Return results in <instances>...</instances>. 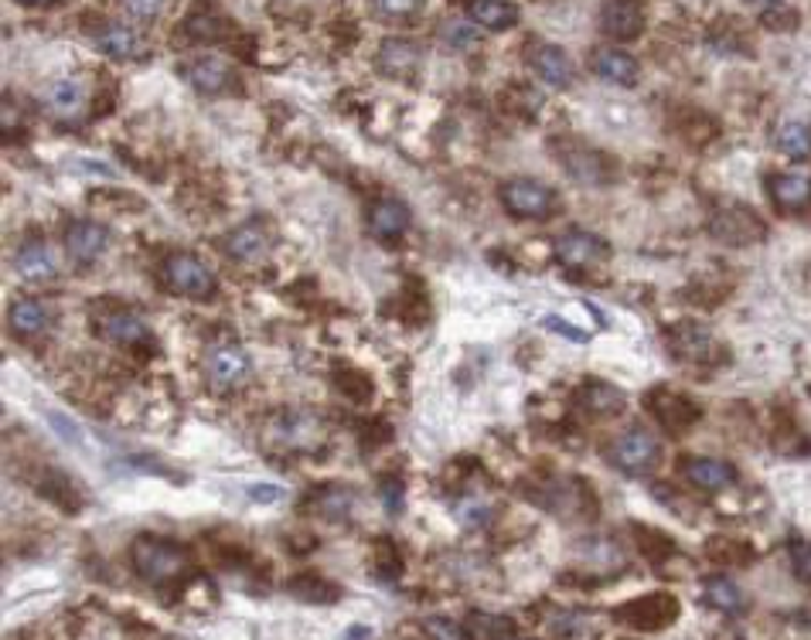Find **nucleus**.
<instances>
[{
  "label": "nucleus",
  "instance_id": "obj_1",
  "mask_svg": "<svg viewBox=\"0 0 811 640\" xmlns=\"http://www.w3.org/2000/svg\"><path fill=\"white\" fill-rule=\"evenodd\" d=\"M130 562H133V573L154 589L185 583L195 565L185 545L171 542V539H157V536H140L130 545Z\"/></svg>",
  "mask_w": 811,
  "mask_h": 640
},
{
  "label": "nucleus",
  "instance_id": "obj_2",
  "mask_svg": "<svg viewBox=\"0 0 811 640\" xmlns=\"http://www.w3.org/2000/svg\"><path fill=\"white\" fill-rule=\"evenodd\" d=\"M607 460H611L617 471H624L631 477H648L661 464V440L651 430H642V426H634V430L621 433L607 446Z\"/></svg>",
  "mask_w": 811,
  "mask_h": 640
},
{
  "label": "nucleus",
  "instance_id": "obj_3",
  "mask_svg": "<svg viewBox=\"0 0 811 640\" xmlns=\"http://www.w3.org/2000/svg\"><path fill=\"white\" fill-rule=\"evenodd\" d=\"M556 151V161L559 167L567 170L573 181L587 185V188H611L614 177H617V167L614 161L604 154V151H593L580 140H567V144H552Z\"/></svg>",
  "mask_w": 811,
  "mask_h": 640
},
{
  "label": "nucleus",
  "instance_id": "obj_4",
  "mask_svg": "<svg viewBox=\"0 0 811 640\" xmlns=\"http://www.w3.org/2000/svg\"><path fill=\"white\" fill-rule=\"evenodd\" d=\"M668 347H672L676 358L695 368H716L726 362V347L716 341V334L699 324V320H682L672 331H668Z\"/></svg>",
  "mask_w": 811,
  "mask_h": 640
},
{
  "label": "nucleus",
  "instance_id": "obj_5",
  "mask_svg": "<svg viewBox=\"0 0 811 640\" xmlns=\"http://www.w3.org/2000/svg\"><path fill=\"white\" fill-rule=\"evenodd\" d=\"M161 276L167 283V290H174L178 297H191V300H208L219 290L216 273H211L195 253H171L161 266Z\"/></svg>",
  "mask_w": 811,
  "mask_h": 640
},
{
  "label": "nucleus",
  "instance_id": "obj_6",
  "mask_svg": "<svg viewBox=\"0 0 811 640\" xmlns=\"http://www.w3.org/2000/svg\"><path fill=\"white\" fill-rule=\"evenodd\" d=\"M205 375L208 385L219 393H235L253 375V358L242 344H216L205 358Z\"/></svg>",
  "mask_w": 811,
  "mask_h": 640
},
{
  "label": "nucleus",
  "instance_id": "obj_7",
  "mask_svg": "<svg viewBox=\"0 0 811 640\" xmlns=\"http://www.w3.org/2000/svg\"><path fill=\"white\" fill-rule=\"evenodd\" d=\"M645 409L665 426L668 433H689L692 426L702 419V406L686 396V393H676V388H651V393L645 396Z\"/></svg>",
  "mask_w": 811,
  "mask_h": 640
},
{
  "label": "nucleus",
  "instance_id": "obj_8",
  "mask_svg": "<svg viewBox=\"0 0 811 640\" xmlns=\"http://www.w3.org/2000/svg\"><path fill=\"white\" fill-rule=\"evenodd\" d=\"M614 617L634 630H661L679 617V599L672 593L658 589V593H648L638 599H627L624 607L614 610Z\"/></svg>",
  "mask_w": 811,
  "mask_h": 640
},
{
  "label": "nucleus",
  "instance_id": "obj_9",
  "mask_svg": "<svg viewBox=\"0 0 811 640\" xmlns=\"http://www.w3.org/2000/svg\"><path fill=\"white\" fill-rule=\"evenodd\" d=\"M502 205L515 219H546L556 208V191L536 177H512L502 185Z\"/></svg>",
  "mask_w": 811,
  "mask_h": 640
},
{
  "label": "nucleus",
  "instance_id": "obj_10",
  "mask_svg": "<svg viewBox=\"0 0 811 640\" xmlns=\"http://www.w3.org/2000/svg\"><path fill=\"white\" fill-rule=\"evenodd\" d=\"M710 232L720 242H726V245H750V242L767 239V225L757 219V211H750L747 205L720 208L713 216V222H710Z\"/></svg>",
  "mask_w": 811,
  "mask_h": 640
},
{
  "label": "nucleus",
  "instance_id": "obj_11",
  "mask_svg": "<svg viewBox=\"0 0 811 640\" xmlns=\"http://www.w3.org/2000/svg\"><path fill=\"white\" fill-rule=\"evenodd\" d=\"M611 256V249L601 235L583 232V229H570L556 239V260L562 269H590L596 263H604Z\"/></svg>",
  "mask_w": 811,
  "mask_h": 640
},
{
  "label": "nucleus",
  "instance_id": "obj_12",
  "mask_svg": "<svg viewBox=\"0 0 811 640\" xmlns=\"http://www.w3.org/2000/svg\"><path fill=\"white\" fill-rule=\"evenodd\" d=\"M601 31L614 42H634L645 31L642 0H607L601 8Z\"/></svg>",
  "mask_w": 811,
  "mask_h": 640
},
{
  "label": "nucleus",
  "instance_id": "obj_13",
  "mask_svg": "<svg viewBox=\"0 0 811 640\" xmlns=\"http://www.w3.org/2000/svg\"><path fill=\"white\" fill-rule=\"evenodd\" d=\"M106 245H110V232H106L99 222L79 219V222H73L65 229V253H68V260L79 263V266L96 263L106 253Z\"/></svg>",
  "mask_w": 811,
  "mask_h": 640
},
{
  "label": "nucleus",
  "instance_id": "obj_14",
  "mask_svg": "<svg viewBox=\"0 0 811 640\" xmlns=\"http://www.w3.org/2000/svg\"><path fill=\"white\" fill-rule=\"evenodd\" d=\"M573 406L590 419H611L624 412V393L611 382H583L573 396Z\"/></svg>",
  "mask_w": 811,
  "mask_h": 640
},
{
  "label": "nucleus",
  "instance_id": "obj_15",
  "mask_svg": "<svg viewBox=\"0 0 811 640\" xmlns=\"http://www.w3.org/2000/svg\"><path fill=\"white\" fill-rule=\"evenodd\" d=\"M528 65H533V73L546 86H552V89L573 86V76H577L573 58L562 52L559 45H539V48H533V52H528Z\"/></svg>",
  "mask_w": 811,
  "mask_h": 640
},
{
  "label": "nucleus",
  "instance_id": "obj_16",
  "mask_svg": "<svg viewBox=\"0 0 811 640\" xmlns=\"http://www.w3.org/2000/svg\"><path fill=\"white\" fill-rule=\"evenodd\" d=\"M99 331L102 338H110L113 344H123V347H136V344H151V331L144 324V317L133 313V310H106L99 317Z\"/></svg>",
  "mask_w": 811,
  "mask_h": 640
},
{
  "label": "nucleus",
  "instance_id": "obj_17",
  "mask_svg": "<svg viewBox=\"0 0 811 640\" xmlns=\"http://www.w3.org/2000/svg\"><path fill=\"white\" fill-rule=\"evenodd\" d=\"M682 477L699 490H723L736 481V467L716 456H689L682 460Z\"/></svg>",
  "mask_w": 811,
  "mask_h": 640
},
{
  "label": "nucleus",
  "instance_id": "obj_18",
  "mask_svg": "<svg viewBox=\"0 0 811 640\" xmlns=\"http://www.w3.org/2000/svg\"><path fill=\"white\" fill-rule=\"evenodd\" d=\"M409 222H413V216H409V208H406V201H399V198H379L372 208H369V229L382 239V242H396L406 229H409Z\"/></svg>",
  "mask_w": 811,
  "mask_h": 640
},
{
  "label": "nucleus",
  "instance_id": "obj_19",
  "mask_svg": "<svg viewBox=\"0 0 811 640\" xmlns=\"http://www.w3.org/2000/svg\"><path fill=\"white\" fill-rule=\"evenodd\" d=\"M270 443H276L280 450H294V453H300V450H310L314 443H317V422L314 419H307V416H280V419H273L270 422Z\"/></svg>",
  "mask_w": 811,
  "mask_h": 640
},
{
  "label": "nucleus",
  "instance_id": "obj_20",
  "mask_svg": "<svg viewBox=\"0 0 811 640\" xmlns=\"http://www.w3.org/2000/svg\"><path fill=\"white\" fill-rule=\"evenodd\" d=\"M270 249V229L263 219H250L242 222L239 229H232L226 235V253L239 263H250V260H260Z\"/></svg>",
  "mask_w": 811,
  "mask_h": 640
},
{
  "label": "nucleus",
  "instance_id": "obj_21",
  "mask_svg": "<svg viewBox=\"0 0 811 640\" xmlns=\"http://www.w3.org/2000/svg\"><path fill=\"white\" fill-rule=\"evenodd\" d=\"M14 269H18V276L28 279V283H48V279L58 276L55 253H52V249H48L45 242H39V239H31V242H24V245L18 249Z\"/></svg>",
  "mask_w": 811,
  "mask_h": 640
},
{
  "label": "nucleus",
  "instance_id": "obj_22",
  "mask_svg": "<svg viewBox=\"0 0 811 640\" xmlns=\"http://www.w3.org/2000/svg\"><path fill=\"white\" fill-rule=\"evenodd\" d=\"M375 65L385 79H409L419 68V48L406 38H390V42H382Z\"/></svg>",
  "mask_w": 811,
  "mask_h": 640
},
{
  "label": "nucleus",
  "instance_id": "obj_23",
  "mask_svg": "<svg viewBox=\"0 0 811 640\" xmlns=\"http://www.w3.org/2000/svg\"><path fill=\"white\" fill-rule=\"evenodd\" d=\"M770 201L781 211H804L811 201V177L801 170L774 174L770 177Z\"/></svg>",
  "mask_w": 811,
  "mask_h": 640
},
{
  "label": "nucleus",
  "instance_id": "obj_24",
  "mask_svg": "<svg viewBox=\"0 0 811 640\" xmlns=\"http://www.w3.org/2000/svg\"><path fill=\"white\" fill-rule=\"evenodd\" d=\"M590 65L604 82H614V86H634V82H638V62H634L621 48H596L590 55Z\"/></svg>",
  "mask_w": 811,
  "mask_h": 640
},
{
  "label": "nucleus",
  "instance_id": "obj_25",
  "mask_svg": "<svg viewBox=\"0 0 811 640\" xmlns=\"http://www.w3.org/2000/svg\"><path fill=\"white\" fill-rule=\"evenodd\" d=\"M185 76H188V82H191L198 92H205V96H219V92H226V89L232 86L229 65H226L222 58H211V55H201V58L188 62V65H185Z\"/></svg>",
  "mask_w": 811,
  "mask_h": 640
},
{
  "label": "nucleus",
  "instance_id": "obj_26",
  "mask_svg": "<svg viewBox=\"0 0 811 640\" xmlns=\"http://www.w3.org/2000/svg\"><path fill=\"white\" fill-rule=\"evenodd\" d=\"M96 45H99V52H102V55L120 58V62L136 58L140 52H144V38H140V34H136L133 27L117 24V21L102 24V27L96 31Z\"/></svg>",
  "mask_w": 811,
  "mask_h": 640
},
{
  "label": "nucleus",
  "instance_id": "obj_27",
  "mask_svg": "<svg viewBox=\"0 0 811 640\" xmlns=\"http://www.w3.org/2000/svg\"><path fill=\"white\" fill-rule=\"evenodd\" d=\"M45 106L58 120H79L86 113V92L76 79H58L45 89Z\"/></svg>",
  "mask_w": 811,
  "mask_h": 640
},
{
  "label": "nucleus",
  "instance_id": "obj_28",
  "mask_svg": "<svg viewBox=\"0 0 811 640\" xmlns=\"http://www.w3.org/2000/svg\"><path fill=\"white\" fill-rule=\"evenodd\" d=\"M468 18L478 27L505 31V27H515L518 24V8L515 4H505V0H468Z\"/></svg>",
  "mask_w": 811,
  "mask_h": 640
},
{
  "label": "nucleus",
  "instance_id": "obj_29",
  "mask_svg": "<svg viewBox=\"0 0 811 640\" xmlns=\"http://www.w3.org/2000/svg\"><path fill=\"white\" fill-rule=\"evenodd\" d=\"M702 596H706V603L720 614H744L747 610L744 589H739L730 576H710L706 583H702Z\"/></svg>",
  "mask_w": 811,
  "mask_h": 640
},
{
  "label": "nucleus",
  "instance_id": "obj_30",
  "mask_svg": "<svg viewBox=\"0 0 811 640\" xmlns=\"http://www.w3.org/2000/svg\"><path fill=\"white\" fill-rule=\"evenodd\" d=\"M48 310L42 300H18L8 313V324L14 331V338H39L48 328Z\"/></svg>",
  "mask_w": 811,
  "mask_h": 640
},
{
  "label": "nucleus",
  "instance_id": "obj_31",
  "mask_svg": "<svg viewBox=\"0 0 811 640\" xmlns=\"http://www.w3.org/2000/svg\"><path fill=\"white\" fill-rule=\"evenodd\" d=\"M314 511L321 518H328V521H348L351 511H355V494H351L348 487H341V484H331V487L314 494Z\"/></svg>",
  "mask_w": 811,
  "mask_h": 640
},
{
  "label": "nucleus",
  "instance_id": "obj_32",
  "mask_svg": "<svg viewBox=\"0 0 811 640\" xmlns=\"http://www.w3.org/2000/svg\"><path fill=\"white\" fill-rule=\"evenodd\" d=\"M774 144H778L781 154H788L791 161H804L811 154V123L804 120H785L774 133Z\"/></svg>",
  "mask_w": 811,
  "mask_h": 640
},
{
  "label": "nucleus",
  "instance_id": "obj_33",
  "mask_svg": "<svg viewBox=\"0 0 811 640\" xmlns=\"http://www.w3.org/2000/svg\"><path fill=\"white\" fill-rule=\"evenodd\" d=\"M42 494L48 497L52 505H58L65 515H79V508H83V497H79L76 484L68 477H62V474H48L45 484H42Z\"/></svg>",
  "mask_w": 811,
  "mask_h": 640
},
{
  "label": "nucleus",
  "instance_id": "obj_34",
  "mask_svg": "<svg viewBox=\"0 0 811 640\" xmlns=\"http://www.w3.org/2000/svg\"><path fill=\"white\" fill-rule=\"evenodd\" d=\"M188 38L195 42H205V45H216V42H226L229 38V21L219 18V14H191V21L185 24Z\"/></svg>",
  "mask_w": 811,
  "mask_h": 640
},
{
  "label": "nucleus",
  "instance_id": "obj_35",
  "mask_svg": "<svg viewBox=\"0 0 811 640\" xmlns=\"http://www.w3.org/2000/svg\"><path fill=\"white\" fill-rule=\"evenodd\" d=\"M468 633L471 640H505L515 633L508 617H495V614H471L468 620Z\"/></svg>",
  "mask_w": 811,
  "mask_h": 640
},
{
  "label": "nucleus",
  "instance_id": "obj_36",
  "mask_svg": "<svg viewBox=\"0 0 811 640\" xmlns=\"http://www.w3.org/2000/svg\"><path fill=\"white\" fill-rule=\"evenodd\" d=\"M291 593L300 596V599H310V603H335L338 599V589L325 580L317 576H297L291 580Z\"/></svg>",
  "mask_w": 811,
  "mask_h": 640
},
{
  "label": "nucleus",
  "instance_id": "obj_37",
  "mask_svg": "<svg viewBox=\"0 0 811 640\" xmlns=\"http://www.w3.org/2000/svg\"><path fill=\"white\" fill-rule=\"evenodd\" d=\"M440 38L450 45V48H461V52H471L478 42H481V34H478V27H474V21L468 24V21H447L443 27H440Z\"/></svg>",
  "mask_w": 811,
  "mask_h": 640
},
{
  "label": "nucleus",
  "instance_id": "obj_38",
  "mask_svg": "<svg viewBox=\"0 0 811 640\" xmlns=\"http://www.w3.org/2000/svg\"><path fill=\"white\" fill-rule=\"evenodd\" d=\"M634 536H638V545H642V552L648 555V559H655V562H661L665 555H672L676 552V545H672V539L668 536H661V531H655V528H634Z\"/></svg>",
  "mask_w": 811,
  "mask_h": 640
},
{
  "label": "nucleus",
  "instance_id": "obj_39",
  "mask_svg": "<svg viewBox=\"0 0 811 640\" xmlns=\"http://www.w3.org/2000/svg\"><path fill=\"white\" fill-rule=\"evenodd\" d=\"M399 569H403V559H399L396 545L393 542H379L375 545V559H372V573L382 576V580H393Z\"/></svg>",
  "mask_w": 811,
  "mask_h": 640
},
{
  "label": "nucleus",
  "instance_id": "obj_40",
  "mask_svg": "<svg viewBox=\"0 0 811 640\" xmlns=\"http://www.w3.org/2000/svg\"><path fill=\"white\" fill-rule=\"evenodd\" d=\"M423 630H427L430 640H471L468 624H457L450 617H430L427 624H423Z\"/></svg>",
  "mask_w": 811,
  "mask_h": 640
},
{
  "label": "nucleus",
  "instance_id": "obj_41",
  "mask_svg": "<svg viewBox=\"0 0 811 640\" xmlns=\"http://www.w3.org/2000/svg\"><path fill=\"white\" fill-rule=\"evenodd\" d=\"M335 382H338V388L348 399H355V402H369L372 399V382L362 372H338Z\"/></svg>",
  "mask_w": 811,
  "mask_h": 640
},
{
  "label": "nucleus",
  "instance_id": "obj_42",
  "mask_svg": "<svg viewBox=\"0 0 811 640\" xmlns=\"http://www.w3.org/2000/svg\"><path fill=\"white\" fill-rule=\"evenodd\" d=\"M457 518H461L464 525H471V528L487 525L491 521V505L484 501V497H461V501H457Z\"/></svg>",
  "mask_w": 811,
  "mask_h": 640
},
{
  "label": "nucleus",
  "instance_id": "obj_43",
  "mask_svg": "<svg viewBox=\"0 0 811 640\" xmlns=\"http://www.w3.org/2000/svg\"><path fill=\"white\" fill-rule=\"evenodd\" d=\"M788 559H791L794 576H798L801 583H808V586H811V542H804V539H791V542H788Z\"/></svg>",
  "mask_w": 811,
  "mask_h": 640
},
{
  "label": "nucleus",
  "instance_id": "obj_44",
  "mask_svg": "<svg viewBox=\"0 0 811 640\" xmlns=\"http://www.w3.org/2000/svg\"><path fill=\"white\" fill-rule=\"evenodd\" d=\"M372 8L385 21H403L419 11V0H372Z\"/></svg>",
  "mask_w": 811,
  "mask_h": 640
},
{
  "label": "nucleus",
  "instance_id": "obj_45",
  "mask_svg": "<svg viewBox=\"0 0 811 640\" xmlns=\"http://www.w3.org/2000/svg\"><path fill=\"white\" fill-rule=\"evenodd\" d=\"M508 106H512L515 113H522V117H528V120H533V117H536V113L543 110V96L522 86V89H512V102H508Z\"/></svg>",
  "mask_w": 811,
  "mask_h": 640
},
{
  "label": "nucleus",
  "instance_id": "obj_46",
  "mask_svg": "<svg viewBox=\"0 0 811 640\" xmlns=\"http://www.w3.org/2000/svg\"><path fill=\"white\" fill-rule=\"evenodd\" d=\"M120 4H123V11H127L130 18H136V21H151V18H157V14H164L167 0H120Z\"/></svg>",
  "mask_w": 811,
  "mask_h": 640
},
{
  "label": "nucleus",
  "instance_id": "obj_47",
  "mask_svg": "<svg viewBox=\"0 0 811 640\" xmlns=\"http://www.w3.org/2000/svg\"><path fill=\"white\" fill-rule=\"evenodd\" d=\"M379 494H382L385 508H390L393 515H396V511H403V481H399V477H382Z\"/></svg>",
  "mask_w": 811,
  "mask_h": 640
},
{
  "label": "nucleus",
  "instance_id": "obj_48",
  "mask_svg": "<svg viewBox=\"0 0 811 640\" xmlns=\"http://www.w3.org/2000/svg\"><path fill=\"white\" fill-rule=\"evenodd\" d=\"M250 494L256 497V501L260 505H270V501H280V497H284V490H280V487H273V484H250Z\"/></svg>",
  "mask_w": 811,
  "mask_h": 640
},
{
  "label": "nucleus",
  "instance_id": "obj_49",
  "mask_svg": "<svg viewBox=\"0 0 811 640\" xmlns=\"http://www.w3.org/2000/svg\"><path fill=\"white\" fill-rule=\"evenodd\" d=\"M546 328H549V331H556V334H562V338L587 341V334H583V331H577V328H570V324H562L559 317H546Z\"/></svg>",
  "mask_w": 811,
  "mask_h": 640
},
{
  "label": "nucleus",
  "instance_id": "obj_50",
  "mask_svg": "<svg viewBox=\"0 0 811 640\" xmlns=\"http://www.w3.org/2000/svg\"><path fill=\"white\" fill-rule=\"evenodd\" d=\"M18 4H24V8H48V4H55V0H18Z\"/></svg>",
  "mask_w": 811,
  "mask_h": 640
},
{
  "label": "nucleus",
  "instance_id": "obj_51",
  "mask_svg": "<svg viewBox=\"0 0 811 640\" xmlns=\"http://www.w3.org/2000/svg\"><path fill=\"white\" fill-rule=\"evenodd\" d=\"M750 4H757L760 11H770V8H778L781 0H750Z\"/></svg>",
  "mask_w": 811,
  "mask_h": 640
},
{
  "label": "nucleus",
  "instance_id": "obj_52",
  "mask_svg": "<svg viewBox=\"0 0 811 640\" xmlns=\"http://www.w3.org/2000/svg\"><path fill=\"white\" fill-rule=\"evenodd\" d=\"M505 640H525V637H515V633H512V637H505Z\"/></svg>",
  "mask_w": 811,
  "mask_h": 640
}]
</instances>
